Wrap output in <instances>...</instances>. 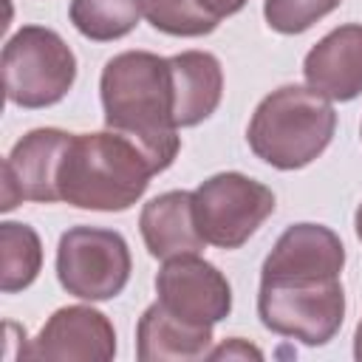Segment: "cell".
<instances>
[{"instance_id":"cell-17","label":"cell","mask_w":362,"mask_h":362,"mask_svg":"<svg viewBox=\"0 0 362 362\" xmlns=\"http://www.w3.org/2000/svg\"><path fill=\"white\" fill-rule=\"evenodd\" d=\"M147 23L170 37H204L218 28V17H212L201 0H141Z\"/></svg>"},{"instance_id":"cell-12","label":"cell","mask_w":362,"mask_h":362,"mask_svg":"<svg viewBox=\"0 0 362 362\" xmlns=\"http://www.w3.org/2000/svg\"><path fill=\"white\" fill-rule=\"evenodd\" d=\"M139 232H141V240H144L150 257H156V260L201 252L206 246V240L195 223L192 192H187V189H170V192L150 198L141 206Z\"/></svg>"},{"instance_id":"cell-20","label":"cell","mask_w":362,"mask_h":362,"mask_svg":"<svg viewBox=\"0 0 362 362\" xmlns=\"http://www.w3.org/2000/svg\"><path fill=\"white\" fill-rule=\"evenodd\" d=\"M201 6H204V8H206L212 17L223 20V17L238 14V11L246 6V0H201Z\"/></svg>"},{"instance_id":"cell-3","label":"cell","mask_w":362,"mask_h":362,"mask_svg":"<svg viewBox=\"0 0 362 362\" xmlns=\"http://www.w3.org/2000/svg\"><path fill=\"white\" fill-rule=\"evenodd\" d=\"M158 170L147 153L116 130L71 133L59 161V201L76 209L124 212L150 187Z\"/></svg>"},{"instance_id":"cell-9","label":"cell","mask_w":362,"mask_h":362,"mask_svg":"<svg viewBox=\"0 0 362 362\" xmlns=\"http://www.w3.org/2000/svg\"><path fill=\"white\" fill-rule=\"evenodd\" d=\"M71 141L68 130L37 127L28 130L3 158V198L0 209L11 212L23 201L54 204L59 201L57 175L62 153Z\"/></svg>"},{"instance_id":"cell-1","label":"cell","mask_w":362,"mask_h":362,"mask_svg":"<svg viewBox=\"0 0 362 362\" xmlns=\"http://www.w3.org/2000/svg\"><path fill=\"white\" fill-rule=\"evenodd\" d=\"M345 246L331 226L291 223L260 269L257 317L277 337L331 342L345 322Z\"/></svg>"},{"instance_id":"cell-8","label":"cell","mask_w":362,"mask_h":362,"mask_svg":"<svg viewBox=\"0 0 362 362\" xmlns=\"http://www.w3.org/2000/svg\"><path fill=\"white\" fill-rule=\"evenodd\" d=\"M156 294L170 314L195 325H218L232 311L229 280L198 252L167 257L156 274Z\"/></svg>"},{"instance_id":"cell-15","label":"cell","mask_w":362,"mask_h":362,"mask_svg":"<svg viewBox=\"0 0 362 362\" xmlns=\"http://www.w3.org/2000/svg\"><path fill=\"white\" fill-rule=\"evenodd\" d=\"M42 269V240L28 223H0V291L17 294L28 288Z\"/></svg>"},{"instance_id":"cell-11","label":"cell","mask_w":362,"mask_h":362,"mask_svg":"<svg viewBox=\"0 0 362 362\" xmlns=\"http://www.w3.org/2000/svg\"><path fill=\"white\" fill-rule=\"evenodd\" d=\"M303 76L328 102L356 99L362 93V23H345L328 31L305 54Z\"/></svg>"},{"instance_id":"cell-2","label":"cell","mask_w":362,"mask_h":362,"mask_svg":"<svg viewBox=\"0 0 362 362\" xmlns=\"http://www.w3.org/2000/svg\"><path fill=\"white\" fill-rule=\"evenodd\" d=\"M99 96L105 124L133 139L153 167L164 173L181 150L170 57L153 51H122L110 57L99 76Z\"/></svg>"},{"instance_id":"cell-7","label":"cell","mask_w":362,"mask_h":362,"mask_svg":"<svg viewBox=\"0 0 362 362\" xmlns=\"http://www.w3.org/2000/svg\"><path fill=\"white\" fill-rule=\"evenodd\" d=\"M195 223L206 243L218 249H240L274 212V192L243 173H218L192 189Z\"/></svg>"},{"instance_id":"cell-21","label":"cell","mask_w":362,"mask_h":362,"mask_svg":"<svg viewBox=\"0 0 362 362\" xmlns=\"http://www.w3.org/2000/svg\"><path fill=\"white\" fill-rule=\"evenodd\" d=\"M354 356L362 362V320L356 322V331H354Z\"/></svg>"},{"instance_id":"cell-13","label":"cell","mask_w":362,"mask_h":362,"mask_svg":"<svg viewBox=\"0 0 362 362\" xmlns=\"http://www.w3.org/2000/svg\"><path fill=\"white\" fill-rule=\"evenodd\" d=\"M212 328L170 314L158 300L144 308L136 325V356L141 362H192L212 351Z\"/></svg>"},{"instance_id":"cell-23","label":"cell","mask_w":362,"mask_h":362,"mask_svg":"<svg viewBox=\"0 0 362 362\" xmlns=\"http://www.w3.org/2000/svg\"><path fill=\"white\" fill-rule=\"evenodd\" d=\"M359 136H362V127H359Z\"/></svg>"},{"instance_id":"cell-4","label":"cell","mask_w":362,"mask_h":362,"mask_svg":"<svg viewBox=\"0 0 362 362\" xmlns=\"http://www.w3.org/2000/svg\"><path fill=\"white\" fill-rule=\"evenodd\" d=\"M337 130L334 105L308 85L266 93L246 127L249 150L274 170H303L325 153Z\"/></svg>"},{"instance_id":"cell-16","label":"cell","mask_w":362,"mask_h":362,"mask_svg":"<svg viewBox=\"0 0 362 362\" xmlns=\"http://www.w3.org/2000/svg\"><path fill=\"white\" fill-rule=\"evenodd\" d=\"M144 14L141 0H71L68 17L74 28L93 42L127 37Z\"/></svg>"},{"instance_id":"cell-22","label":"cell","mask_w":362,"mask_h":362,"mask_svg":"<svg viewBox=\"0 0 362 362\" xmlns=\"http://www.w3.org/2000/svg\"><path fill=\"white\" fill-rule=\"evenodd\" d=\"M354 229H356V238L362 240V204H359L356 212H354Z\"/></svg>"},{"instance_id":"cell-10","label":"cell","mask_w":362,"mask_h":362,"mask_svg":"<svg viewBox=\"0 0 362 362\" xmlns=\"http://www.w3.org/2000/svg\"><path fill=\"white\" fill-rule=\"evenodd\" d=\"M116 356L113 322L90 305L57 308L40 334L28 342L23 359H68V362H110Z\"/></svg>"},{"instance_id":"cell-19","label":"cell","mask_w":362,"mask_h":362,"mask_svg":"<svg viewBox=\"0 0 362 362\" xmlns=\"http://www.w3.org/2000/svg\"><path fill=\"white\" fill-rule=\"evenodd\" d=\"M206 359H263V351L249 345L240 337H229L226 342H221L218 348H212L206 354Z\"/></svg>"},{"instance_id":"cell-14","label":"cell","mask_w":362,"mask_h":362,"mask_svg":"<svg viewBox=\"0 0 362 362\" xmlns=\"http://www.w3.org/2000/svg\"><path fill=\"white\" fill-rule=\"evenodd\" d=\"M173 93H175V124L195 127L209 119L223 99V68L209 51H181L170 57Z\"/></svg>"},{"instance_id":"cell-5","label":"cell","mask_w":362,"mask_h":362,"mask_svg":"<svg viewBox=\"0 0 362 362\" xmlns=\"http://www.w3.org/2000/svg\"><path fill=\"white\" fill-rule=\"evenodd\" d=\"M76 82L71 45L45 25H23L3 45L6 99L25 110H42L68 96Z\"/></svg>"},{"instance_id":"cell-18","label":"cell","mask_w":362,"mask_h":362,"mask_svg":"<svg viewBox=\"0 0 362 362\" xmlns=\"http://www.w3.org/2000/svg\"><path fill=\"white\" fill-rule=\"evenodd\" d=\"M339 6L342 0H266L263 17L277 34H303Z\"/></svg>"},{"instance_id":"cell-6","label":"cell","mask_w":362,"mask_h":362,"mask_svg":"<svg viewBox=\"0 0 362 362\" xmlns=\"http://www.w3.org/2000/svg\"><path fill=\"white\" fill-rule=\"evenodd\" d=\"M133 257L122 232L102 226H71L57 246L59 286L88 303L113 300L130 283Z\"/></svg>"}]
</instances>
